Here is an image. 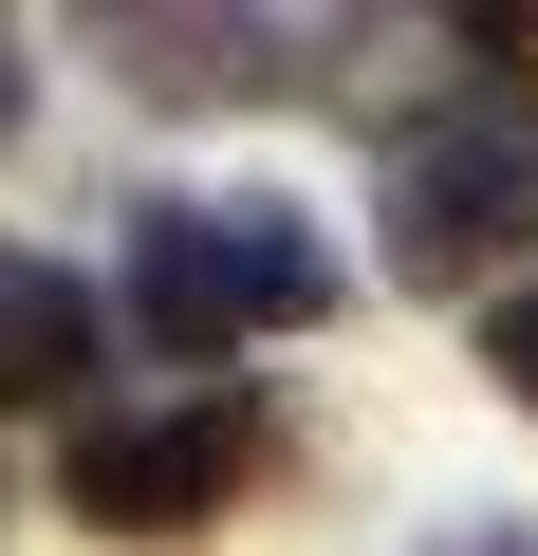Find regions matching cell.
<instances>
[{"mask_svg": "<svg viewBox=\"0 0 538 556\" xmlns=\"http://www.w3.org/2000/svg\"><path fill=\"white\" fill-rule=\"evenodd\" d=\"M483 371H501V390L538 408V298H501V316H483Z\"/></svg>", "mask_w": 538, "mask_h": 556, "instance_id": "obj_6", "label": "cell"}, {"mask_svg": "<svg viewBox=\"0 0 538 556\" xmlns=\"http://www.w3.org/2000/svg\"><path fill=\"white\" fill-rule=\"evenodd\" d=\"M0 130H20V56H0Z\"/></svg>", "mask_w": 538, "mask_h": 556, "instance_id": "obj_7", "label": "cell"}, {"mask_svg": "<svg viewBox=\"0 0 538 556\" xmlns=\"http://www.w3.org/2000/svg\"><path fill=\"white\" fill-rule=\"evenodd\" d=\"M130 316L167 353H241V334H316L335 316V241L298 204H149L130 223Z\"/></svg>", "mask_w": 538, "mask_h": 556, "instance_id": "obj_1", "label": "cell"}, {"mask_svg": "<svg viewBox=\"0 0 538 556\" xmlns=\"http://www.w3.org/2000/svg\"><path fill=\"white\" fill-rule=\"evenodd\" d=\"M75 371H93V278L38 260V241H0V408H38Z\"/></svg>", "mask_w": 538, "mask_h": 556, "instance_id": "obj_4", "label": "cell"}, {"mask_svg": "<svg viewBox=\"0 0 538 556\" xmlns=\"http://www.w3.org/2000/svg\"><path fill=\"white\" fill-rule=\"evenodd\" d=\"M464 556H501V538H464Z\"/></svg>", "mask_w": 538, "mask_h": 556, "instance_id": "obj_8", "label": "cell"}, {"mask_svg": "<svg viewBox=\"0 0 538 556\" xmlns=\"http://www.w3.org/2000/svg\"><path fill=\"white\" fill-rule=\"evenodd\" d=\"M520 223H538V130H520L501 93H446V112L390 130V260L427 278V298H446V278H483Z\"/></svg>", "mask_w": 538, "mask_h": 556, "instance_id": "obj_2", "label": "cell"}, {"mask_svg": "<svg viewBox=\"0 0 538 556\" xmlns=\"http://www.w3.org/2000/svg\"><path fill=\"white\" fill-rule=\"evenodd\" d=\"M112 56H149V93H279V38H260V20H130Z\"/></svg>", "mask_w": 538, "mask_h": 556, "instance_id": "obj_5", "label": "cell"}, {"mask_svg": "<svg viewBox=\"0 0 538 556\" xmlns=\"http://www.w3.org/2000/svg\"><path fill=\"white\" fill-rule=\"evenodd\" d=\"M241 464H260V408H241V390H204V408H112V427H75V519H93V538H204V519L241 501Z\"/></svg>", "mask_w": 538, "mask_h": 556, "instance_id": "obj_3", "label": "cell"}]
</instances>
